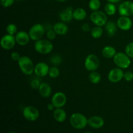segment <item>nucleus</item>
<instances>
[{
    "mask_svg": "<svg viewBox=\"0 0 133 133\" xmlns=\"http://www.w3.org/2000/svg\"><path fill=\"white\" fill-rule=\"evenodd\" d=\"M103 34V29L102 27L99 26H95L90 31L91 36L94 39H98L101 38Z\"/></svg>",
    "mask_w": 133,
    "mask_h": 133,
    "instance_id": "obj_25",
    "label": "nucleus"
},
{
    "mask_svg": "<svg viewBox=\"0 0 133 133\" xmlns=\"http://www.w3.org/2000/svg\"><path fill=\"white\" fill-rule=\"evenodd\" d=\"M9 133H16V132H9Z\"/></svg>",
    "mask_w": 133,
    "mask_h": 133,
    "instance_id": "obj_41",
    "label": "nucleus"
},
{
    "mask_svg": "<svg viewBox=\"0 0 133 133\" xmlns=\"http://www.w3.org/2000/svg\"><path fill=\"white\" fill-rule=\"evenodd\" d=\"M99 59L94 54H90L87 55L84 61V67L88 71H96L99 67Z\"/></svg>",
    "mask_w": 133,
    "mask_h": 133,
    "instance_id": "obj_7",
    "label": "nucleus"
},
{
    "mask_svg": "<svg viewBox=\"0 0 133 133\" xmlns=\"http://www.w3.org/2000/svg\"><path fill=\"white\" fill-rule=\"evenodd\" d=\"M30 84H31V87L32 88L38 90L39 87H40V84H41V83H40V81L38 79H34L31 81Z\"/></svg>",
    "mask_w": 133,
    "mask_h": 133,
    "instance_id": "obj_33",
    "label": "nucleus"
},
{
    "mask_svg": "<svg viewBox=\"0 0 133 133\" xmlns=\"http://www.w3.org/2000/svg\"><path fill=\"white\" fill-rule=\"evenodd\" d=\"M123 76H124V72L123 69L117 67L112 69L108 74L107 77L109 81L112 83H117L123 79Z\"/></svg>",
    "mask_w": 133,
    "mask_h": 133,
    "instance_id": "obj_12",
    "label": "nucleus"
},
{
    "mask_svg": "<svg viewBox=\"0 0 133 133\" xmlns=\"http://www.w3.org/2000/svg\"><path fill=\"white\" fill-rule=\"evenodd\" d=\"M123 79L126 81H132L133 80V73L132 71H127L124 73V76H123Z\"/></svg>",
    "mask_w": 133,
    "mask_h": 133,
    "instance_id": "obj_35",
    "label": "nucleus"
},
{
    "mask_svg": "<svg viewBox=\"0 0 133 133\" xmlns=\"http://www.w3.org/2000/svg\"><path fill=\"white\" fill-rule=\"evenodd\" d=\"M132 23H133V20H132Z\"/></svg>",
    "mask_w": 133,
    "mask_h": 133,
    "instance_id": "obj_43",
    "label": "nucleus"
},
{
    "mask_svg": "<svg viewBox=\"0 0 133 133\" xmlns=\"http://www.w3.org/2000/svg\"><path fill=\"white\" fill-rule=\"evenodd\" d=\"M66 102H67V97L63 92H56L52 96L51 103L53 104L55 109L56 108L63 107L66 105Z\"/></svg>",
    "mask_w": 133,
    "mask_h": 133,
    "instance_id": "obj_11",
    "label": "nucleus"
},
{
    "mask_svg": "<svg viewBox=\"0 0 133 133\" xmlns=\"http://www.w3.org/2000/svg\"><path fill=\"white\" fill-rule=\"evenodd\" d=\"M87 117L81 113L76 112L73 114L70 118V123L74 128L76 129H83L88 125Z\"/></svg>",
    "mask_w": 133,
    "mask_h": 133,
    "instance_id": "obj_2",
    "label": "nucleus"
},
{
    "mask_svg": "<svg viewBox=\"0 0 133 133\" xmlns=\"http://www.w3.org/2000/svg\"><path fill=\"white\" fill-rule=\"evenodd\" d=\"M6 31L7 34L14 36L18 32V28L14 23H9L6 27Z\"/></svg>",
    "mask_w": 133,
    "mask_h": 133,
    "instance_id": "obj_30",
    "label": "nucleus"
},
{
    "mask_svg": "<svg viewBox=\"0 0 133 133\" xmlns=\"http://www.w3.org/2000/svg\"><path fill=\"white\" fill-rule=\"evenodd\" d=\"M55 1H57V2L62 3V2H64V1H66V0H55Z\"/></svg>",
    "mask_w": 133,
    "mask_h": 133,
    "instance_id": "obj_40",
    "label": "nucleus"
},
{
    "mask_svg": "<svg viewBox=\"0 0 133 133\" xmlns=\"http://www.w3.org/2000/svg\"><path fill=\"white\" fill-rule=\"evenodd\" d=\"M49 67L45 62H38L35 66L34 73L35 75L39 77H43L48 75Z\"/></svg>",
    "mask_w": 133,
    "mask_h": 133,
    "instance_id": "obj_14",
    "label": "nucleus"
},
{
    "mask_svg": "<svg viewBox=\"0 0 133 133\" xmlns=\"http://www.w3.org/2000/svg\"><path fill=\"white\" fill-rule=\"evenodd\" d=\"M104 10H105V12L106 13L107 15L113 16L116 14V12L117 9L116 5H114V3L108 2L105 5Z\"/></svg>",
    "mask_w": 133,
    "mask_h": 133,
    "instance_id": "obj_26",
    "label": "nucleus"
},
{
    "mask_svg": "<svg viewBox=\"0 0 133 133\" xmlns=\"http://www.w3.org/2000/svg\"><path fill=\"white\" fill-rule=\"evenodd\" d=\"M84 133H92V132H84Z\"/></svg>",
    "mask_w": 133,
    "mask_h": 133,
    "instance_id": "obj_42",
    "label": "nucleus"
},
{
    "mask_svg": "<svg viewBox=\"0 0 133 133\" xmlns=\"http://www.w3.org/2000/svg\"><path fill=\"white\" fill-rule=\"evenodd\" d=\"M105 124V121L101 117L98 116H92L88 119V125L94 129H100Z\"/></svg>",
    "mask_w": 133,
    "mask_h": 133,
    "instance_id": "obj_16",
    "label": "nucleus"
},
{
    "mask_svg": "<svg viewBox=\"0 0 133 133\" xmlns=\"http://www.w3.org/2000/svg\"><path fill=\"white\" fill-rule=\"evenodd\" d=\"M105 29L109 37H112L116 35L118 30V25L115 22L109 21L105 25Z\"/></svg>",
    "mask_w": 133,
    "mask_h": 133,
    "instance_id": "obj_21",
    "label": "nucleus"
},
{
    "mask_svg": "<svg viewBox=\"0 0 133 133\" xmlns=\"http://www.w3.org/2000/svg\"><path fill=\"white\" fill-rule=\"evenodd\" d=\"M15 38L16 44L21 46L27 45L31 40V38H30L28 32L23 31H21L17 32L15 35Z\"/></svg>",
    "mask_w": 133,
    "mask_h": 133,
    "instance_id": "obj_15",
    "label": "nucleus"
},
{
    "mask_svg": "<svg viewBox=\"0 0 133 133\" xmlns=\"http://www.w3.org/2000/svg\"><path fill=\"white\" fill-rule=\"evenodd\" d=\"M108 2H110V3H116L119 2L121 0H107Z\"/></svg>",
    "mask_w": 133,
    "mask_h": 133,
    "instance_id": "obj_39",
    "label": "nucleus"
},
{
    "mask_svg": "<svg viewBox=\"0 0 133 133\" xmlns=\"http://www.w3.org/2000/svg\"><path fill=\"white\" fill-rule=\"evenodd\" d=\"M53 29L58 35H65L68 32V27L64 22H57L53 25Z\"/></svg>",
    "mask_w": 133,
    "mask_h": 133,
    "instance_id": "obj_19",
    "label": "nucleus"
},
{
    "mask_svg": "<svg viewBox=\"0 0 133 133\" xmlns=\"http://www.w3.org/2000/svg\"><path fill=\"white\" fill-rule=\"evenodd\" d=\"M23 116L27 120L35 122L38 119L40 113L38 110L33 106H27L23 110Z\"/></svg>",
    "mask_w": 133,
    "mask_h": 133,
    "instance_id": "obj_8",
    "label": "nucleus"
},
{
    "mask_svg": "<svg viewBox=\"0 0 133 133\" xmlns=\"http://www.w3.org/2000/svg\"><path fill=\"white\" fill-rule=\"evenodd\" d=\"M90 19L96 26L103 27L107 23V15L106 13L101 10L93 11L90 14Z\"/></svg>",
    "mask_w": 133,
    "mask_h": 133,
    "instance_id": "obj_6",
    "label": "nucleus"
},
{
    "mask_svg": "<svg viewBox=\"0 0 133 133\" xmlns=\"http://www.w3.org/2000/svg\"><path fill=\"white\" fill-rule=\"evenodd\" d=\"M82 29L84 32H90L91 31L90 27V25L88 23H84V24H83V26H82Z\"/></svg>",
    "mask_w": 133,
    "mask_h": 133,
    "instance_id": "obj_37",
    "label": "nucleus"
},
{
    "mask_svg": "<svg viewBox=\"0 0 133 133\" xmlns=\"http://www.w3.org/2000/svg\"><path fill=\"white\" fill-rule=\"evenodd\" d=\"M46 36L48 40L52 41V40H55L56 38V36H57V33L55 32V31L53 29L49 30V31H47L46 32Z\"/></svg>",
    "mask_w": 133,
    "mask_h": 133,
    "instance_id": "obj_32",
    "label": "nucleus"
},
{
    "mask_svg": "<svg viewBox=\"0 0 133 133\" xmlns=\"http://www.w3.org/2000/svg\"><path fill=\"white\" fill-rule=\"evenodd\" d=\"M18 63L21 71L25 75H31L34 73L35 65H34L31 58L28 56H22Z\"/></svg>",
    "mask_w": 133,
    "mask_h": 133,
    "instance_id": "obj_1",
    "label": "nucleus"
},
{
    "mask_svg": "<svg viewBox=\"0 0 133 133\" xmlns=\"http://www.w3.org/2000/svg\"><path fill=\"white\" fill-rule=\"evenodd\" d=\"M34 48L37 53L42 55H47L53 51V44L50 40L40 39L35 42Z\"/></svg>",
    "mask_w": 133,
    "mask_h": 133,
    "instance_id": "obj_3",
    "label": "nucleus"
},
{
    "mask_svg": "<svg viewBox=\"0 0 133 133\" xmlns=\"http://www.w3.org/2000/svg\"><path fill=\"white\" fill-rule=\"evenodd\" d=\"M117 25L119 29L122 31H129L131 29L133 25L132 21L128 16H120L117 20Z\"/></svg>",
    "mask_w": 133,
    "mask_h": 133,
    "instance_id": "obj_13",
    "label": "nucleus"
},
{
    "mask_svg": "<svg viewBox=\"0 0 133 133\" xmlns=\"http://www.w3.org/2000/svg\"><path fill=\"white\" fill-rule=\"evenodd\" d=\"M16 41L15 36L11 35H9L6 34L4 36H2L1 39V48L5 50H10L12 49L16 45Z\"/></svg>",
    "mask_w": 133,
    "mask_h": 133,
    "instance_id": "obj_9",
    "label": "nucleus"
},
{
    "mask_svg": "<svg viewBox=\"0 0 133 133\" xmlns=\"http://www.w3.org/2000/svg\"><path fill=\"white\" fill-rule=\"evenodd\" d=\"M118 12L119 15L123 16L129 17L133 15V2L131 1L122 2L118 7Z\"/></svg>",
    "mask_w": 133,
    "mask_h": 133,
    "instance_id": "obj_10",
    "label": "nucleus"
},
{
    "mask_svg": "<svg viewBox=\"0 0 133 133\" xmlns=\"http://www.w3.org/2000/svg\"><path fill=\"white\" fill-rule=\"evenodd\" d=\"M47 109H48V110H49V111H52V110H55V106L53 105V104L52 103H51L48 104V105H47Z\"/></svg>",
    "mask_w": 133,
    "mask_h": 133,
    "instance_id": "obj_38",
    "label": "nucleus"
},
{
    "mask_svg": "<svg viewBox=\"0 0 133 133\" xmlns=\"http://www.w3.org/2000/svg\"><path fill=\"white\" fill-rule=\"evenodd\" d=\"M38 92L41 97L44 98H48L51 96V87L48 83H42L38 88Z\"/></svg>",
    "mask_w": 133,
    "mask_h": 133,
    "instance_id": "obj_18",
    "label": "nucleus"
},
{
    "mask_svg": "<svg viewBox=\"0 0 133 133\" xmlns=\"http://www.w3.org/2000/svg\"><path fill=\"white\" fill-rule=\"evenodd\" d=\"M113 61L116 66L121 69H127L131 64V58L125 53H116L113 58Z\"/></svg>",
    "mask_w": 133,
    "mask_h": 133,
    "instance_id": "obj_4",
    "label": "nucleus"
},
{
    "mask_svg": "<svg viewBox=\"0 0 133 133\" xmlns=\"http://www.w3.org/2000/svg\"><path fill=\"white\" fill-rule=\"evenodd\" d=\"M21 57H22V56L20 55V54H19L18 52L16 51L12 52V53H11V55H10V58H11V59L13 61H15V62L16 61L18 62L19 60V58H21Z\"/></svg>",
    "mask_w": 133,
    "mask_h": 133,
    "instance_id": "obj_36",
    "label": "nucleus"
},
{
    "mask_svg": "<svg viewBox=\"0 0 133 133\" xmlns=\"http://www.w3.org/2000/svg\"><path fill=\"white\" fill-rule=\"evenodd\" d=\"M59 74H60V70L57 66H54L49 68L48 75H49V76L50 77L53 78V79H55V78H57V77H58Z\"/></svg>",
    "mask_w": 133,
    "mask_h": 133,
    "instance_id": "obj_29",
    "label": "nucleus"
},
{
    "mask_svg": "<svg viewBox=\"0 0 133 133\" xmlns=\"http://www.w3.org/2000/svg\"><path fill=\"white\" fill-rule=\"evenodd\" d=\"M87 12L83 8H77L74 10L73 17L77 21H82L87 18Z\"/></svg>",
    "mask_w": 133,
    "mask_h": 133,
    "instance_id": "obj_23",
    "label": "nucleus"
},
{
    "mask_svg": "<svg viewBox=\"0 0 133 133\" xmlns=\"http://www.w3.org/2000/svg\"><path fill=\"white\" fill-rule=\"evenodd\" d=\"M50 62L52 64L54 65V66H58V65H60L62 62V58L60 55H53L50 58Z\"/></svg>",
    "mask_w": 133,
    "mask_h": 133,
    "instance_id": "obj_28",
    "label": "nucleus"
},
{
    "mask_svg": "<svg viewBox=\"0 0 133 133\" xmlns=\"http://www.w3.org/2000/svg\"><path fill=\"white\" fill-rule=\"evenodd\" d=\"M45 26L41 23H35L30 28L29 31V35L30 38L33 41H37L40 40L45 34Z\"/></svg>",
    "mask_w": 133,
    "mask_h": 133,
    "instance_id": "obj_5",
    "label": "nucleus"
},
{
    "mask_svg": "<svg viewBox=\"0 0 133 133\" xmlns=\"http://www.w3.org/2000/svg\"><path fill=\"white\" fill-rule=\"evenodd\" d=\"M88 79L90 82L92 84H97L99 83H100L101 80V76L97 71H91L88 75Z\"/></svg>",
    "mask_w": 133,
    "mask_h": 133,
    "instance_id": "obj_24",
    "label": "nucleus"
},
{
    "mask_svg": "<svg viewBox=\"0 0 133 133\" xmlns=\"http://www.w3.org/2000/svg\"><path fill=\"white\" fill-rule=\"evenodd\" d=\"M88 7L92 11L98 10L101 7V2L99 0H90L88 3Z\"/></svg>",
    "mask_w": 133,
    "mask_h": 133,
    "instance_id": "obj_27",
    "label": "nucleus"
},
{
    "mask_svg": "<svg viewBox=\"0 0 133 133\" xmlns=\"http://www.w3.org/2000/svg\"><path fill=\"white\" fill-rule=\"evenodd\" d=\"M125 51L130 58H133V42L129 43L126 45L125 48Z\"/></svg>",
    "mask_w": 133,
    "mask_h": 133,
    "instance_id": "obj_31",
    "label": "nucleus"
},
{
    "mask_svg": "<svg viewBox=\"0 0 133 133\" xmlns=\"http://www.w3.org/2000/svg\"><path fill=\"white\" fill-rule=\"evenodd\" d=\"M14 2V0H1V5L4 8H8L12 6Z\"/></svg>",
    "mask_w": 133,
    "mask_h": 133,
    "instance_id": "obj_34",
    "label": "nucleus"
},
{
    "mask_svg": "<svg viewBox=\"0 0 133 133\" xmlns=\"http://www.w3.org/2000/svg\"><path fill=\"white\" fill-rule=\"evenodd\" d=\"M102 55L106 58H114L115 55L116 54V50L114 47L112 45H106L102 49Z\"/></svg>",
    "mask_w": 133,
    "mask_h": 133,
    "instance_id": "obj_22",
    "label": "nucleus"
},
{
    "mask_svg": "<svg viewBox=\"0 0 133 133\" xmlns=\"http://www.w3.org/2000/svg\"><path fill=\"white\" fill-rule=\"evenodd\" d=\"M53 118L57 122H63L67 118L66 111L62 108H56L53 111Z\"/></svg>",
    "mask_w": 133,
    "mask_h": 133,
    "instance_id": "obj_20",
    "label": "nucleus"
},
{
    "mask_svg": "<svg viewBox=\"0 0 133 133\" xmlns=\"http://www.w3.org/2000/svg\"><path fill=\"white\" fill-rule=\"evenodd\" d=\"M73 12H74L73 8L71 6H68L61 12L59 14L60 19L64 23L70 22L74 18Z\"/></svg>",
    "mask_w": 133,
    "mask_h": 133,
    "instance_id": "obj_17",
    "label": "nucleus"
}]
</instances>
